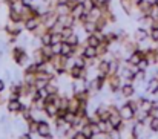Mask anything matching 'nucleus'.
Instances as JSON below:
<instances>
[{
    "instance_id": "15",
    "label": "nucleus",
    "mask_w": 158,
    "mask_h": 139,
    "mask_svg": "<svg viewBox=\"0 0 158 139\" xmlns=\"http://www.w3.org/2000/svg\"><path fill=\"white\" fill-rule=\"evenodd\" d=\"M103 42L95 35V34H89L88 35V38H86V43L85 45H88V46H92V47H98L100 45H102Z\"/></svg>"
},
{
    "instance_id": "1",
    "label": "nucleus",
    "mask_w": 158,
    "mask_h": 139,
    "mask_svg": "<svg viewBox=\"0 0 158 139\" xmlns=\"http://www.w3.org/2000/svg\"><path fill=\"white\" fill-rule=\"evenodd\" d=\"M120 116L123 118L124 122H129V121H134V119H135L137 112H135V109L126 101V102L120 107Z\"/></svg>"
},
{
    "instance_id": "13",
    "label": "nucleus",
    "mask_w": 158,
    "mask_h": 139,
    "mask_svg": "<svg viewBox=\"0 0 158 139\" xmlns=\"http://www.w3.org/2000/svg\"><path fill=\"white\" fill-rule=\"evenodd\" d=\"M25 54H26V50H25L23 46H17V45H15V46L12 47V60L15 61V64L20 61V58H22Z\"/></svg>"
},
{
    "instance_id": "6",
    "label": "nucleus",
    "mask_w": 158,
    "mask_h": 139,
    "mask_svg": "<svg viewBox=\"0 0 158 139\" xmlns=\"http://www.w3.org/2000/svg\"><path fill=\"white\" fill-rule=\"evenodd\" d=\"M6 109L11 113H20L23 110V102H22V99H9L6 104Z\"/></svg>"
},
{
    "instance_id": "18",
    "label": "nucleus",
    "mask_w": 158,
    "mask_h": 139,
    "mask_svg": "<svg viewBox=\"0 0 158 139\" xmlns=\"http://www.w3.org/2000/svg\"><path fill=\"white\" fill-rule=\"evenodd\" d=\"M28 132L32 133V135H37V132H39V121L32 119V121L28 124Z\"/></svg>"
},
{
    "instance_id": "4",
    "label": "nucleus",
    "mask_w": 158,
    "mask_h": 139,
    "mask_svg": "<svg viewBox=\"0 0 158 139\" xmlns=\"http://www.w3.org/2000/svg\"><path fill=\"white\" fill-rule=\"evenodd\" d=\"M86 60H95V58H100L98 57V50L97 47H92V46H88V45H83L81 46V54Z\"/></svg>"
},
{
    "instance_id": "5",
    "label": "nucleus",
    "mask_w": 158,
    "mask_h": 139,
    "mask_svg": "<svg viewBox=\"0 0 158 139\" xmlns=\"http://www.w3.org/2000/svg\"><path fill=\"white\" fill-rule=\"evenodd\" d=\"M134 38H135L138 43L146 42L148 38H151V37H149V29L144 28V26H138V28L135 29V32H134Z\"/></svg>"
},
{
    "instance_id": "22",
    "label": "nucleus",
    "mask_w": 158,
    "mask_h": 139,
    "mask_svg": "<svg viewBox=\"0 0 158 139\" xmlns=\"http://www.w3.org/2000/svg\"><path fill=\"white\" fill-rule=\"evenodd\" d=\"M74 32H75V29H74V28H63V31H61L60 34L63 35V40H68Z\"/></svg>"
},
{
    "instance_id": "25",
    "label": "nucleus",
    "mask_w": 158,
    "mask_h": 139,
    "mask_svg": "<svg viewBox=\"0 0 158 139\" xmlns=\"http://www.w3.org/2000/svg\"><path fill=\"white\" fill-rule=\"evenodd\" d=\"M5 89H6V84H5V81H3V80H0V93L3 92Z\"/></svg>"
},
{
    "instance_id": "2",
    "label": "nucleus",
    "mask_w": 158,
    "mask_h": 139,
    "mask_svg": "<svg viewBox=\"0 0 158 139\" xmlns=\"http://www.w3.org/2000/svg\"><path fill=\"white\" fill-rule=\"evenodd\" d=\"M40 26H42L40 17H29L25 20V31H28V32H35Z\"/></svg>"
},
{
    "instance_id": "7",
    "label": "nucleus",
    "mask_w": 158,
    "mask_h": 139,
    "mask_svg": "<svg viewBox=\"0 0 158 139\" xmlns=\"http://www.w3.org/2000/svg\"><path fill=\"white\" fill-rule=\"evenodd\" d=\"M146 92L151 95H158V78L157 77H151L149 80H146Z\"/></svg>"
},
{
    "instance_id": "8",
    "label": "nucleus",
    "mask_w": 158,
    "mask_h": 139,
    "mask_svg": "<svg viewBox=\"0 0 158 139\" xmlns=\"http://www.w3.org/2000/svg\"><path fill=\"white\" fill-rule=\"evenodd\" d=\"M120 92H121L124 99L134 98V95H135V86H134V83H126V84H123Z\"/></svg>"
},
{
    "instance_id": "11",
    "label": "nucleus",
    "mask_w": 158,
    "mask_h": 139,
    "mask_svg": "<svg viewBox=\"0 0 158 139\" xmlns=\"http://www.w3.org/2000/svg\"><path fill=\"white\" fill-rule=\"evenodd\" d=\"M143 127H144V122H141V121H135L134 125H132V129H131V135H132V138H140L141 133H143Z\"/></svg>"
},
{
    "instance_id": "20",
    "label": "nucleus",
    "mask_w": 158,
    "mask_h": 139,
    "mask_svg": "<svg viewBox=\"0 0 158 139\" xmlns=\"http://www.w3.org/2000/svg\"><path fill=\"white\" fill-rule=\"evenodd\" d=\"M83 6H85V11H86V12H91V11L97 6V2H95V0H85V2H83Z\"/></svg>"
},
{
    "instance_id": "16",
    "label": "nucleus",
    "mask_w": 158,
    "mask_h": 139,
    "mask_svg": "<svg viewBox=\"0 0 158 139\" xmlns=\"http://www.w3.org/2000/svg\"><path fill=\"white\" fill-rule=\"evenodd\" d=\"M81 26H83V29H85L88 34H94L95 31H98V28H97V22H92V20H89V22L83 23Z\"/></svg>"
},
{
    "instance_id": "14",
    "label": "nucleus",
    "mask_w": 158,
    "mask_h": 139,
    "mask_svg": "<svg viewBox=\"0 0 158 139\" xmlns=\"http://www.w3.org/2000/svg\"><path fill=\"white\" fill-rule=\"evenodd\" d=\"M57 113H58V107L55 105V104H46V107H45V115L48 116V118H57Z\"/></svg>"
},
{
    "instance_id": "23",
    "label": "nucleus",
    "mask_w": 158,
    "mask_h": 139,
    "mask_svg": "<svg viewBox=\"0 0 158 139\" xmlns=\"http://www.w3.org/2000/svg\"><path fill=\"white\" fill-rule=\"evenodd\" d=\"M61 43H63V42H61ZM61 43H55V45H52L54 55H61Z\"/></svg>"
},
{
    "instance_id": "19",
    "label": "nucleus",
    "mask_w": 158,
    "mask_h": 139,
    "mask_svg": "<svg viewBox=\"0 0 158 139\" xmlns=\"http://www.w3.org/2000/svg\"><path fill=\"white\" fill-rule=\"evenodd\" d=\"M149 66H152V64H151V61L144 57V58L138 63V66H137V67H138L140 70H146V72H148V70H149Z\"/></svg>"
},
{
    "instance_id": "17",
    "label": "nucleus",
    "mask_w": 158,
    "mask_h": 139,
    "mask_svg": "<svg viewBox=\"0 0 158 139\" xmlns=\"http://www.w3.org/2000/svg\"><path fill=\"white\" fill-rule=\"evenodd\" d=\"M148 127H149V130H151L152 133H157L158 132V116H151Z\"/></svg>"
},
{
    "instance_id": "12",
    "label": "nucleus",
    "mask_w": 158,
    "mask_h": 139,
    "mask_svg": "<svg viewBox=\"0 0 158 139\" xmlns=\"http://www.w3.org/2000/svg\"><path fill=\"white\" fill-rule=\"evenodd\" d=\"M71 3H66V5H55L54 6V11L57 15H66V14H71Z\"/></svg>"
},
{
    "instance_id": "26",
    "label": "nucleus",
    "mask_w": 158,
    "mask_h": 139,
    "mask_svg": "<svg viewBox=\"0 0 158 139\" xmlns=\"http://www.w3.org/2000/svg\"><path fill=\"white\" fill-rule=\"evenodd\" d=\"M69 3V0H55V5H66Z\"/></svg>"
},
{
    "instance_id": "28",
    "label": "nucleus",
    "mask_w": 158,
    "mask_h": 139,
    "mask_svg": "<svg viewBox=\"0 0 158 139\" xmlns=\"http://www.w3.org/2000/svg\"><path fill=\"white\" fill-rule=\"evenodd\" d=\"M132 139H140V138H132Z\"/></svg>"
},
{
    "instance_id": "24",
    "label": "nucleus",
    "mask_w": 158,
    "mask_h": 139,
    "mask_svg": "<svg viewBox=\"0 0 158 139\" xmlns=\"http://www.w3.org/2000/svg\"><path fill=\"white\" fill-rule=\"evenodd\" d=\"M20 139H34V138H32V133H29V132L26 130V132L20 136Z\"/></svg>"
},
{
    "instance_id": "9",
    "label": "nucleus",
    "mask_w": 158,
    "mask_h": 139,
    "mask_svg": "<svg viewBox=\"0 0 158 139\" xmlns=\"http://www.w3.org/2000/svg\"><path fill=\"white\" fill-rule=\"evenodd\" d=\"M140 110L151 113V112L154 110V99H149V98L141 96V98H140Z\"/></svg>"
},
{
    "instance_id": "21",
    "label": "nucleus",
    "mask_w": 158,
    "mask_h": 139,
    "mask_svg": "<svg viewBox=\"0 0 158 139\" xmlns=\"http://www.w3.org/2000/svg\"><path fill=\"white\" fill-rule=\"evenodd\" d=\"M149 37H151V42L152 43H158V28H151L149 29Z\"/></svg>"
},
{
    "instance_id": "27",
    "label": "nucleus",
    "mask_w": 158,
    "mask_h": 139,
    "mask_svg": "<svg viewBox=\"0 0 158 139\" xmlns=\"http://www.w3.org/2000/svg\"><path fill=\"white\" fill-rule=\"evenodd\" d=\"M155 5H157V6H158V0H157V2H155Z\"/></svg>"
},
{
    "instance_id": "3",
    "label": "nucleus",
    "mask_w": 158,
    "mask_h": 139,
    "mask_svg": "<svg viewBox=\"0 0 158 139\" xmlns=\"http://www.w3.org/2000/svg\"><path fill=\"white\" fill-rule=\"evenodd\" d=\"M37 136L39 138H54L52 136V132H51V125L49 122L46 121H40L39 122V132H37Z\"/></svg>"
},
{
    "instance_id": "10",
    "label": "nucleus",
    "mask_w": 158,
    "mask_h": 139,
    "mask_svg": "<svg viewBox=\"0 0 158 139\" xmlns=\"http://www.w3.org/2000/svg\"><path fill=\"white\" fill-rule=\"evenodd\" d=\"M71 6H72V9H71V15L72 17H75L77 20L86 12L85 11V6H83V3H71Z\"/></svg>"
}]
</instances>
